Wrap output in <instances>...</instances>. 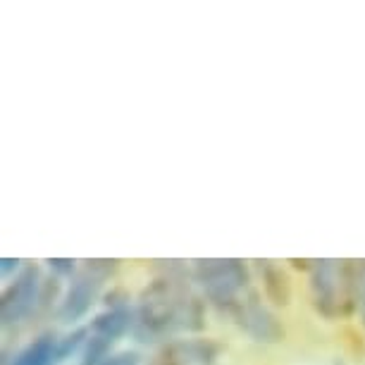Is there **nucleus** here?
Segmentation results:
<instances>
[{
  "mask_svg": "<svg viewBox=\"0 0 365 365\" xmlns=\"http://www.w3.org/2000/svg\"><path fill=\"white\" fill-rule=\"evenodd\" d=\"M205 322L203 301L187 284L184 267L168 260L165 274L143 289L134 332L139 341H158L175 332H198Z\"/></svg>",
  "mask_w": 365,
  "mask_h": 365,
  "instance_id": "f257e3e1",
  "label": "nucleus"
},
{
  "mask_svg": "<svg viewBox=\"0 0 365 365\" xmlns=\"http://www.w3.org/2000/svg\"><path fill=\"white\" fill-rule=\"evenodd\" d=\"M313 303L320 315L334 320L356 303V265L349 260H318L311 272Z\"/></svg>",
  "mask_w": 365,
  "mask_h": 365,
  "instance_id": "f03ea898",
  "label": "nucleus"
},
{
  "mask_svg": "<svg viewBox=\"0 0 365 365\" xmlns=\"http://www.w3.org/2000/svg\"><path fill=\"white\" fill-rule=\"evenodd\" d=\"M194 279L203 287L212 306H217L225 313H232V308L249 289V270L241 260L234 258L196 260Z\"/></svg>",
  "mask_w": 365,
  "mask_h": 365,
  "instance_id": "7ed1b4c3",
  "label": "nucleus"
},
{
  "mask_svg": "<svg viewBox=\"0 0 365 365\" xmlns=\"http://www.w3.org/2000/svg\"><path fill=\"white\" fill-rule=\"evenodd\" d=\"M117 260H88L84 270H79L72 277L65 296L60 299L58 318L63 322H77L91 311V306L98 299L103 282L108 274H113Z\"/></svg>",
  "mask_w": 365,
  "mask_h": 365,
  "instance_id": "20e7f679",
  "label": "nucleus"
},
{
  "mask_svg": "<svg viewBox=\"0 0 365 365\" xmlns=\"http://www.w3.org/2000/svg\"><path fill=\"white\" fill-rule=\"evenodd\" d=\"M134 325L136 313L132 308L127 303H113L88 327V339L84 344V354H81V365H101L108 358L110 346L120 336H125L129 329H134Z\"/></svg>",
  "mask_w": 365,
  "mask_h": 365,
  "instance_id": "39448f33",
  "label": "nucleus"
},
{
  "mask_svg": "<svg viewBox=\"0 0 365 365\" xmlns=\"http://www.w3.org/2000/svg\"><path fill=\"white\" fill-rule=\"evenodd\" d=\"M43 296V282H41L38 267H24L15 279L10 282V287L5 289L3 303H0V313H3V325H17L29 315L34 308L41 303Z\"/></svg>",
  "mask_w": 365,
  "mask_h": 365,
  "instance_id": "423d86ee",
  "label": "nucleus"
},
{
  "mask_svg": "<svg viewBox=\"0 0 365 365\" xmlns=\"http://www.w3.org/2000/svg\"><path fill=\"white\" fill-rule=\"evenodd\" d=\"M230 315L237 320V325L256 341L274 344L284 336V327H282L277 318L267 311L265 303L260 301V296L256 292L241 296V301L232 308Z\"/></svg>",
  "mask_w": 365,
  "mask_h": 365,
  "instance_id": "0eeeda50",
  "label": "nucleus"
},
{
  "mask_svg": "<svg viewBox=\"0 0 365 365\" xmlns=\"http://www.w3.org/2000/svg\"><path fill=\"white\" fill-rule=\"evenodd\" d=\"M217 346L205 339L170 341L150 361V365H215Z\"/></svg>",
  "mask_w": 365,
  "mask_h": 365,
  "instance_id": "6e6552de",
  "label": "nucleus"
},
{
  "mask_svg": "<svg viewBox=\"0 0 365 365\" xmlns=\"http://www.w3.org/2000/svg\"><path fill=\"white\" fill-rule=\"evenodd\" d=\"M58 341L53 334H41L36 336L31 344L19 351V354L12 358L10 365H53L58 358Z\"/></svg>",
  "mask_w": 365,
  "mask_h": 365,
  "instance_id": "1a4fd4ad",
  "label": "nucleus"
},
{
  "mask_svg": "<svg viewBox=\"0 0 365 365\" xmlns=\"http://www.w3.org/2000/svg\"><path fill=\"white\" fill-rule=\"evenodd\" d=\"M260 274H263V289L267 299L274 301L277 306H287L289 296H292V287H289V279L282 272V267L274 265L272 260H260Z\"/></svg>",
  "mask_w": 365,
  "mask_h": 365,
  "instance_id": "9d476101",
  "label": "nucleus"
},
{
  "mask_svg": "<svg viewBox=\"0 0 365 365\" xmlns=\"http://www.w3.org/2000/svg\"><path fill=\"white\" fill-rule=\"evenodd\" d=\"M356 306L361 311V320L365 325V260L356 265Z\"/></svg>",
  "mask_w": 365,
  "mask_h": 365,
  "instance_id": "9b49d317",
  "label": "nucleus"
},
{
  "mask_svg": "<svg viewBox=\"0 0 365 365\" xmlns=\"http://www.w3.org/2000/svg\"><path fill=\"white\" fill-rule=\"evenodd\" d=\"M101 365H139V356L127 351V354H117V356H108Z\"/></svg>",
  "mask_w": 365,
  "mask_h": 365,
  "instance_id": "f8f14e48",
  "label": "nucleus"
},
{
  "mask_svg": "<svg viewBox=\"0 0 365 365\" xmlns=\"http://www.w3.org/2000/svg\"><path fill=\"white\" fill-rule=\"evenodd\" d=\"M48 263H51V267L58 274H72L74 272V260H70V258H51Z\"/></svg>",
  "mask_w": 365,
  "mask_h": 365,
  "instance_id": "ddd939ff",
  "label": "nucleus"
},
{
  "mask_svg": "<svg viewBox=\"0 0 365 365\" xmlns=\"http://www.w3.org/2000/svg\"><path fill=\"white\" fill-rule=\"evenodd\" d=\"M19 265V260L15 258V260H12V258H3V260H0V267H3V274H8L10 270H12V267H17Z\"/></svg>",
  "mask_w": 365,
  "mask_h": 365,
  "instance_id": "4468645a",
  "label": "nucleus"
}]
</instances>
